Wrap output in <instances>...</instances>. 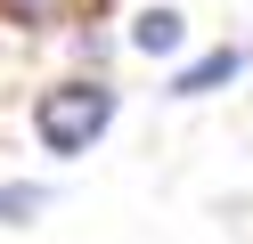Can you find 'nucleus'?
<instances>
[{"label":"nucleus","mask_w":253,"mask_h":244,"mask_svg":"<svg viewBox=\"0 0 253 244\" xmlns=\"http://www.w3.org/2000/svg\"><path fill=\"white\" fill-rule=\"evenodd\" d=\"M115 106H123V90L106 73H74V81H49V90L33 98V139L49 146L57 163H74V155H90V146L115 130Z\"/></svg>","instance_id":"f257e3e1"},{"label":"nucleus","mask_w":253,"mask_h":244,"mask_svg":"<svg viewBox=\"0 0 253 244\" xmlns=\"http://www.w3.org/2000/svg\"><path fill=\"white\" fill-rule=\"evenodd\" d=\"M237 73H245V49L220 41V49H204V57H188L180 73H171V98H212V90H229Z\"/></svg>","instance_id":"f03ea898"},{"label":"nucleus","mask_w":253,"mask_h":244,"mask_svg":"<svg viewBox=\"0 0 253 244\" xmlns=\"http://www.w3.org/2000/svg\"><path fill=\"white\" fill-rule=\"evenodd\" d=\"M180 41H188V16L164 8V0L131 16V49H139V57H180Z\"/></svg>","instance_id":"7ed1b4c3"},{"label":"nucleus","mask_w":253,"mask_h":244,"mask_svg":"<svg viewBox=\"0 0 253 244\" xmlns=\"http://www.w3.org/2000/svg\"><path fill=\"white\" fill-rule=\"evenodd\" d=\"M41 211H49V187L41 179H0V228H25Z\"/></svg>","instance_id":"20e7f679"},{"label":"nucleus","mask_w":253,"mask_h":244,"mask_svg":"<svg viewBox=\"0 0 253 244\" xmlns=\"http://www.w3.org/2000/svg\"><path fill=\"white\" fill-rule=\"evenodd\" d=\"M57 8H66V0H0V16H8V25H25V33H33V25H49Z\"/></svg>","instance_id":"39448f33"},{"label":"nucleus","mask_w":253,"mask_h":244,"mask_svg":"<svg viewBox=\"0 0 253 244\" xmlns=\"http://www.w3.org/2000/svg\"><path fill=\"white\" fill-rule=\"evenodd\" d=\"M74 57H82L90 73H106V57H115V41H106V33L90 25V33H74Z\"/></svg>","instance_id":"423d86ee"}]
</instances>
